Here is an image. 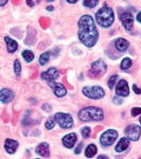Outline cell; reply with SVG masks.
<instances>
[{
    "label": "cell",
    "instance_id": "60d3db41",
    "mask_svg": "<svg viewBox=\"0 0 141 159\" xmlns=\"http://www.w3.org/2000/svg\"><path fill=\"white\" fill-rule=\"evenodd\" d=\"M37 159H38V158H37Z\"/></svg>",
    "mask_w": 141,
    "mask_h": 159
},
{
    "label": "cell",
    "instance_id": "f546056e",
    "mask_svg": "<svg viewBox=\"0 0 141 159\" xmlns=\"http://www.w3.org/2000/svg\"><path fill=\"white\" fill-rule=\"evenodd\" d=\"M133 89H134V91H135V93H137V94H141V89L139 88V87H138L137 85H135L133 86Z\"/></svg>",
    "mask_w": 141,
    "mask_h": 159
},
{
    "label": "cell",
    "instance_id": "603a6c76",
    "mask_svg": "<svg viewBox=\"0 0 141 159\" xmlns=\"http://www.w3.org/2000/svg\"><path fill=\"white\" fill-rule=\"evenodd\" d=\"M50 60V52H45V53H43L42 55H40V57H39V64L42 66H45L46 64Z\"/></svg>",
    "mask_w": 141,
    "mask_h": 159
},
{
    "label": "cell",
    "instance_id": "836d02e7",
    "mask_svg": "<svg viewBox=\"0 0 141 159\" xmlns=\"http://www.w3.org/2000/svg\"><path fill=\"white\" fill-rule=\"evenodd\" d=\"M137 21L141 24V12L138 13V15H137Z\"/></svg>",
    "mask_w": 141,
    "mask_h": 159
},
{
    "label": "cell",
    "instance_id": "9a60e30c",
    "mask_svg": "<svg viewBox=\"0 0 141 159\" xmlns=\"http://www.w3.org/2000/svg\"><path fill=\"white\" fill-rule=\"evenodd\" d=\"M35 152L38 155L43 156V157H49L50 156V147L47 142H43L40 144H38L36 148H35Z\"/></svg>",
    "mask_w": 141,
    "mask_h": 159
},
{
    "label": "cell",
    "instance_id": "277c9868",
    "mask_svg": "<svg viewBox=\"0 0 141 159\" xmlns=\"http://www.w3.org/2000/svg\"><path fill=\"white\" fill-rule=\"evenodd\" d=\"M84 96L92 100H100L104 98L105 91L102 87L100 86H87L83 88Z\"/></svg>",
    "mask_w": 141,
    "mask_h": 159
},
{
    "label": "cell",
    "instance_id": "44dd1931",
    "mask_svg": "<svg viewBox=\"0 0 141 159\" xmlns=\"http://www.w3.org/2000/svg\"><path fill=\"white\" fill-rule=\"evenodd\" d=\"M22 57H24V60L27 63H31V61L34 60V53L30 50H25L22 51Z\"/></svg>",
    "mask_w": 141,
    "mask_h": 159
},
{
    "label": "cell",
    "instance_id": "d4e9b609",
    "mask_svg": "<svg viewBox=\"0 0 141 159\" xmlns=\"http://www.w3.org/2000/svg\"><path fill=\"white\" fill-rule=\"evenodd\" d=\"M99 3L98 0H86V1H83V6L86 7H89V9H92Z\"/></svg>",
    "mask_w": 141,
    "mask_h": 159
},
{
    "label": "cell",
    "instance_id": "e575fe53",
    "mask_svg": "<svg viewBox=\"0 0 141 159\" xmlns=\"http://www.w3.org/2000/svg\"><path fill=\"white\" fill-rule=\"evenodd\" d=\"M98 159H109L107 156H105V155H100L99 157H98Z\"/></svg>",
    "mask_w": 141,
    "mask_h": 159
},
{
    "label": "cell",
    "instance_id": "d590c367",
    "mask_svg": "<svg viewBox=\"0 0 141 159\" xmlns=\"http://www.w3.org/2000/svg\"><path fill=\"white\" fill-rule=\"evenodd\" d=\"M7 3V1H0V6H4Z\"/></svg>",
    "mask_w": 141,
    "mask_h": 159
},
{
    "label": "cell",
    "instance_id": "7c38bea8",
    "mask_svg": "<svg viewBox=\"0 0 141 159\" xmlns=\"http://www.w3.org/2000/svg\"><path fill=\"white\" fill-rule=\"evenodd\" d=\"M91 70L93 71V73H96L97 75H103L107 70L106 64L101 60L94 61V63H92V65H91Z\"/></svg>",
    "mask_w": 141,
    "mask_h": 159
},
{
    "label": "cell",
    "instance_id": "30bf717a",
    "mask_svg": "<svg viewBox=\"0 0 141 159\" xmlns=\"http://www.w3.org/2000/svg\"><path fill=\"white\" fill-rule=\"evenodd\" d=\"M40 78L43 80H45V81H48V82H54L56 79L60 78V72H58V70L56 68L51 67L48 69L47 71L43 72L42 75H40Z\"/></svg>",
    "mask_w": 141,
    "mask_h": 159
},
{
    "label": "cell",
    "instance_id": "f1b7e54d",
    "mask_svg": "<svg viewBox=\"0 0 141 159\" xmlns=\"http://www.w3.org/2000/svg\"><path fill=\"white\" fill-rule=\"evenodd\" d=\"M130 114H132L133 117L138 116L139 114H141V107H134V108H132V111H130Z\"/></svg>",
    "mask_w": 141,
    "mask_h": 159
},
{
    "label": "cell",
    "instance_id": "8fae6325",
    "mask_svg": "<svg viewBox=\"0 0 141 159\" xmlns=\"http://www.w3.org/2000/svg\"><path fill=\"white\" fill-rule=\"evenodd\" d=\"M50 87L52 88L53 92L56 97L61 98V97H65L67 94V89L65 88V86L61 83H56V82H50L49 83Z\"/></svg>",
    "mask_w": 141,
    "mask_h": 159
},
{
    "label": "cell",
    "instance_id": "7a4b0ae2",
    "mask_svg": "<svg viewBox=\"0 0 141 159\" xmlns=\"http://www.w3.org/2000/svg\"><path fill=\"white\" fill-rule=\"evenodd\" d=\"M79 118L82 121L91 122V121H101L104 119L103 110L97 106H89L82 108L79 111Z\"/></svg>",
    "mask_w": 141,
    "mask_h": 159
},
{
    "label": "cell",
    "instance_id": "74e56055",
    "mask_svg": "<svg viewBox=\"0 0 141 159\" xmlns=\"http://www.w3.org/2000/svg\"><path fill=\"white\" fill-rule=\"evenodd\" d=\"M47 10H48V11H53V7H47Z\"/></svg>",
    "mask_w": 141,
    "mask_h": 159
},
{
    "label": "cell",
    "instance_id": "ba28073f",
    "mask_svg": "<svg viewBox=\"0 0 141 159\" xmlns=\"http://www.w3.org/2000/svg\"><path fill=\"white\" fill-rule=\"evenodd\" d=\"M120 20L126 31H130L134 25V16L130 12H123L120 14Z\"/></svg>",
    "mask_w": 141,
    "mask_h": 159
},
{
    "label": "cell",
    "instance_id": "1f68e13d",
    "mask_svg": "<svg viewBox=\"0 0 141 159\" xmlns=\"http://www.w3.org/2000/svg\"><path fill=\"white\" fill-rule=\"evenodd\" d=\"M114 103L115 104H121L122 103V100L121 99H118V98H114Z\"/></svg>",
    "mask_w": 141,
    "mask_h": 159
},
{
    "label": "cell",
    "instance_id": "d6986e66",
    "mask_svg": "<svg viewBox=\"0 0 141 159\" xmlns=\"http://www.w3.org/2000/svg\"><path fill=\"white\" fill-rule=\"evenodd\" d=\"M4 40H6V43H7V51H9L10 53H14L15 51L17 50V48H18V43H17L16 40L12 39V38L9 36L4 37Z\"/></svg>",
    "mask_w": 141,
    "mask_h": 159
},
{
    "label": "cell",
    "instance_id": "cb8c5ba5",
    "mask_svg": "<svg viewBox=\"0 0 141 159\" xmlns=\"http://www.w3.org/2000/svg\"><path fill=\"white\" fill-rule=\"evenodd\" d=\"M118 80H119V75H118V74H114L112 76H111V79L108 80V88L109 89H112L115 85H117Z\"/></svg>",
    "mask_w": 141,
    "mask_h": 159
},
{
    "label": "cell",
    "instance_id": "d6a6232c",
    "mask_svg": "<svg viewBox=\"0 0 141 159\" xmlns=\"http://www.w3.org/2000/svg\"><path fill=\"white\" fill-rule=\"evenodd\" d=\"M35 3H36V1H27V4H28V6H30V7L35 6Z\"/></svg>",
    "mask_w": 141,
    "mask_h": 159
},
{
    "label": "cell",
    "instance_id": "9c48e42d",
    "mask_svg": "<svg viewBox=\"0 0 141 159\" xmlns=\"http://www.w3.org/2000/svg\"><path fill=\"white\" fill-rule=\"evenodd\" d=\"M116 93L119 97H127L130 94L129 84L125 80H120L116 85Z\"/></svg>",
    "mask_w": 141,
    "mask_h": 159
},
{
    "label": "cell",
    "instance_id": "ab89813d",
    "mask_svg": "<svg viewBox=\"0 0 141 159\" xmlns=\"http://www.w3.org/2000/svg\"><path fill=\"white\" fill-rule=\"evenodd\" d=\"M140 159H141V158H140Z\"/></svg>",
    "mask_w": 141,
    "mask_h": 159
},
{
    "label": "cell",
    "instance_id": "2e32d148",
    "mask_svg": "<svg viewBox=\"0 0 141 159\" xmlns=\"http://www.w3.org/2000/svg\"><path fill=\"white\" fill-rule=\"evenodd\" d=\"M130 147V139L127 137H123L119 140V142L116 145V152L122 153Z\"/></svg>",
    "mask_w": 141,
    "mask_h": 159
},
{
    "label": "cell",
    "instance_id": "52a82bcc",
    "mask_svg": "<svg viewBox=\"0 0 141 159\" xmlns=\"http://www.w3.org/2000/svg\"><path fill=\"white\" fill-rule=\"evenodd\" d=\"M125 134H126L127 138H129L130 140L137 141L140 138V135H141V127L139 125L130 124L125 129Z\"/></svg>",
    "mask_w": 141,
    "mask_h": 159
},
{
    "label": "cell",
    "instance_id": "83f0119b",
    "mask_svg": "<svg viewBox=\"0 0 141 159\" xmlns=\"http://www.w3.org/2000/svg\"><path fill=\"white\" fill-rule=\"evenodd\" d=\"M81 134H82V137H83V138H88L89 136H90V134H91L90 127H88V126L83 127V129H81Z\"/></svg>",
    "mask_w": 141,
    "mask_h": 159
},
{
    "label": "cell",
    "instance_id": "5b68a950",
    "mask_svg": "<svg viewBox=\"0 0 141 159\" xmlns=\"http://www.w3.org/2000/svg\"><path fill=\"white\" fill-rule=\"evenodd\" d=\"M55 121L60 125L61 129H68L73 126V119L69 114H65V112H57L55 114Z\"/></svg>",
    "mask_w": 141,
    "mask_h": 159
},
{
    "label": "cell",
    "instance_id": "5bb4252c",
    "mask_svg": "<svg viewBox=\"0 0 141 159\" xmlns=\"http://www.w3.org/2000/svg\"><path fill=\"white\" fill-rule=\"evenodd\" d=\"M13 99H14V92L11 89H7V88L1 89V91H0V100H1L2 103L4 104L10 103V102L13 101Z\"/></svg>",
    "mask_w": 141,
    "mask_h": 159
},
{
    "label": "cell",
    "instance_id": "7402d4cb",
    "mask_svg": "<svg viewBox=\"0 0 141 159\" xmlns=\"http://www.w3.org/2000/svg\"><path fill=\"white\" fill-rule=\"evenodd\" d=\"M132 64H133V61L130 57H125L124 60L121 61V64H120V68H121L122 70H127V69H130L132 67Z\"/></svg>",
    "mask_w": 141,
    "mask_h": 159
},
{
    "label": "cell",
    "instance_id": "8d00e7d4",
    "mask_svg": "<svg viewBox=\"0 0 141 159\" xmlns=\"http://www.w3.org/2000/svg\"><path fill=\"white\" fill-rule=\"evenodd\" d=\"M68 3H76V1H72V0H68Z\"/></svg>",
    "mask_w": 141,
    "mask_h": 159
},
{
    "label": "cell",
    "instance_id": "e0dca14e",
    "mask_svg": "<svg viewBox=\"0 0 141 159\" xmlns=\"http://www.w3.org/2000/svg\"><path fill=\"white\" fill-rule=\"evenodd\" d=\"M115 46H116L117 50H119L120 52H125L130 47V43L127 42L125 38H118L115 42Z\"/></svg>",
    "mask_w": 141,
    "mask_h": 159
},
{
    "label": "cell",
    "instance_id": "6da1fadb",
    "mask_svg": "<svg viewBox=\"0 0 141 159\" xmlns=\"http://www.w3.org/2000/svg\"><path fill=\"white\" fill-rule=\"evenodd\" d=\"M79 38L86 47L91 48L98 42L99 33L90 15H83L79 20Z\"/></svg>",
    "mask_w": 141,
    "mask_h": 159
},
{
    "label": "cell",
    "instance_id": "4fadbf2b",
    "mask_svg": "<svg viewBox=\"0 0 141 159\" xmlns=\"http://www.w3.org/2000/svg\"><path fill=\"white\" fill-rule=\"evenodd\" d=\"M76 140H78V136H76L75 133H70V134L64 136V138L61 139V142H63L65 148H73L74 144L76 143Z\"/></svg>",
    "mask_w": 141,
    "mask_h": 159
},
{
    "label": "cell",
    "instance_id": "f35d334b",
    "mask_svg": "<svg viewBox=\"0 0 141 159\" xmlns=\"http://www.w3.org/2000/svg\"><path fill=\"white\" fill-rule=\"evenodd\" d=\"M139 121H140V123H141V117H140V119H139Z\"/></svg>",
    "mask_w": 141,
    "mask_h": 159
},
{
    "label": "cell",
    "instance_id": "ac0fdd59",
    "mask_svg": "<svg viewBox=\"0 0 141 159\" xmlns=\"http://www.w3.org/2000/svg\"><path fill=\"white\" fill-rule=\"evenodd\" d=\"M4 148H6V151L7 153L13 154L18 148V142L13 139H7L6 142H4Z\"/></svg>",
    "mask_w": 141,
    "mask_h": 159
},
{
    "label": "cell",
    "instance_id": "484cf974",
    "mask_svg": "<svg viewBox=\"0 0 141 159\" xmlns=\"http://www.w3.org/2000/svg\"><path fill=\"white\" fill-rule=\"evenodd\" d=\"M55 118L53 117V118H49V119L47 120V122H46V129H52L53 127H54V125H55Z\"/></svg>",
    "mask_w": 141,
    "mask_h": 159
},
{
    "label": "cell",
    "instance_id": "3957f363",
    "mask_svg": "<svg viewBox=\"0 0 141 159\" xmlns=\"http://www.w3.org/2000/svg\"><path fill=\"white\" fill-rule=\"evenodd\" d=\"M97 22L103 28H108L114 24L115 15L112 9L109 7H103L96 14Z\"/></svg>",
    "mask_w": 141,
    "mask_h": 159
},
{
    "label": "cell",
    "instance_id": "ffe728a7",
    "mask_svg": "<svg viewBox=\"0 0 141 159\" xmlns=\"http://www.w3.org/2000/svg\"><path fill=\"white\" fill-rule=\"evenodd\" d=\"M97 152H98V148H97L96 145H94V144H89L88 147L86 148V150H85V156L87 158H91V157H93V156L96 155Z\"/></svg>",
    "mask_w": 141,
    "mask_h": 159
},
{
    "label": "cell",
    "instance_id": "8992f818",
    "mask_svg": "<svg viewBox=\"0 0 141 159\" xmlns=\"http://www.w3.org/2000/svg\"><path fill=\"white\" fill-rule=\"evenodd\" d=\"M117 138H118L117 130L108 129L101 135V137H100V141H101V144L104 145V147H111L112 143L116 141Z\"/></svg>",
    "mask_w": 141,
    "mask_h": 159
},
{
    "label": "cell",
    "instance_id": "4316f807",
    "mask_svg": "<svg viewBox=\"0 0 141 159\" xmlns=\"http://www.w3.org/2000/svg\"><path fill=\"white\" fill-rule=\"evenodd\" d=\"M14 71H15V74L16 75H20L21 73V65H20V61L18 60H16L14 61Z\"/></svg>",
    "mask_w": 141,
    "mask_h": 159
},
{
    "label": "cell",
    "instance_id": "4dcf8cb0",
    "mask_svg": "<svg viewBox=\"0 0 141 159\" xmlns=\"http://www.w3.org/2000/svg\"><path fill=\"white\" fill-rule=\"evenodd\" d=\"M82 145H83V143H82V142H80V143H79V147L75 148V152H74V153H75V154H80V153H81V148H82Z\"/></svg>",
    "mask_w": 141,
    "mask_h": 159
}]
</instances>
